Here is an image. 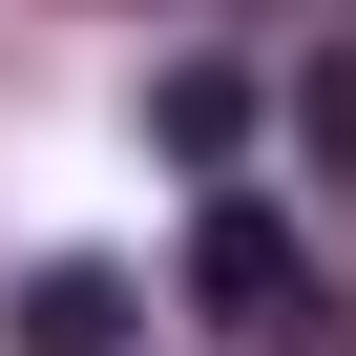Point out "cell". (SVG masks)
Wrapping results in <instances>:
<instances>
[{
  "label": "cell",
  "mask_w": 356,
  "mask_h": 356,
  "mask_svg": "<svg viewBox=\"0 0 356 356\" xmlns=\"http://www.w3.org/2000/svg\"><path fill=\"white\" fill-rule=\"evenodd\" d=\"M189 314H210V335H293V314H314V273H293V231H273L252 189L189 210Z\"/></svg>",
  "instance_id": "1"
},
{
  "label": "cell",
  "mask_w": 356,
  "mask_h": 356,
  "mask_svg": "<svg viewBox=\"0 0 356 356\" xmlns=\"http://www.w3.org/2000/svg\"><path fill=\"white\" fill-rule=\"evenodd\" d=\"M252 126H273V84H252L231 42H189V63H168V84H147V147H168V168H189V189H231V168H252Z\"/></svg>",
  "instance_id": "2"
},
{
  "label": "cell",
  "mask_w": 356,
  "mask_h": 356,
  "mask_svg": "<svg viewBox=\"0 0 356 356\" xmlns=\"http://www.w3.org/2000/svg\"><path fill=\"white\" fill-rule=\"evenodd\" d=\"M0 335H22V356H126V335H147V293H126L105 252H42V273H22V314H0Z\"/></svg>",
  "instance_id": "3"
},
{
  "label": "cell",
  "mask_w": 356,
  "mask_h": 356,
  "mask_svg": "<svg viewBox=\"0 0 356 356\" xmlns=\"http://www.w3.org/2000/svg\"><path fill=\"white\" fill-rule=\"evenodd\" d=\"M293 147L356 189V42H314V63H293Z\"/></svg>",
  "instance_id": "4"
},
{
  "label": "cell",
  "mask_w": 356,
  "mask_h": 356,
  "mask_svg": "<svg viewBox=\"0 0 356 356\" xmlns=\"http://www.w3.org/2000/svg\"><path fill=\"white\" fill-rule=\"evenodd\" d=\"M273 356H356V335H335V314H293V335H273Z\"/></svg>",
  "instance_id": "5"
}]
</instances>
